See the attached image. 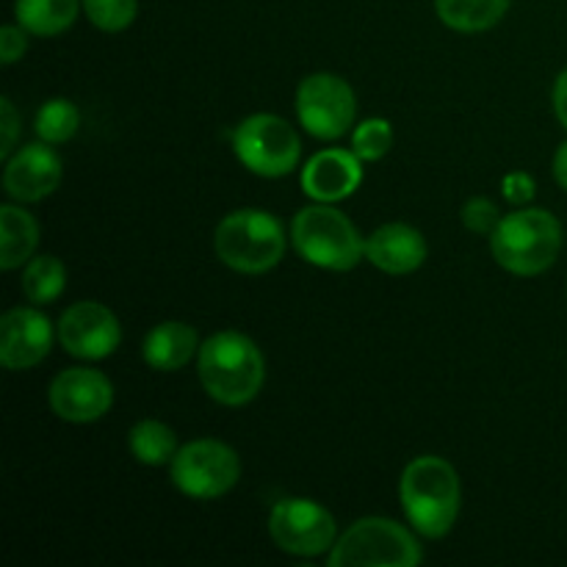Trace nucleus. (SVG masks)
Here are the masks:
<instances>
[{
  "instance_id": "4",
  "label": "nucleus",
  "mask_w": 567,
  "mask_h": 567,
  "mask_svg": "<svg viewBox=\"0 0 567 567\" xmlns=\"http://www.w3.org/2000/svg\"><path fill=\"white\" fill-rule=\"evenodd\" d=\"M216 255L221 264L244 275H264L275 269L286 252L282 225L266 210H233L216 227Z\"/></svg>"
},
{
  "instance_id": "16",
  "label": "nucleus",
  "mask_w": 567,
  "mask_h": 567,
  "mask_svg": "<svg viewBox=\"0 0 567 567\" xmlns=\"http://www.w3.org/2000/svg\"><path fill=\"white\" fill-rule=\"evenodd\" d=\"M365 258L385 275H410L426 260V241L415 227L393 221L371 233L365 241Z\"/></svg>"
},
{
  "instance_id": "11",
  "label": "nucleus",
  "mask_w": 567,
  "mask_h": 567,
  "mask_svg": "<svg viewBox=\"0 0 567 567\" xmlns=\"http://www.w3.org/2000/svg\"><path fill=\"white\" fill-rule=\"evenodd\" d=\"M59 341L81 360H103L116 352L122 330L116 316L100 302H78L64 310L59 321Z\"/></svg>"
},
{
  "instance_id": "18",
  "label": "nucleus",
  "mask_w": 567,
  "mask_h": 567,
  "mask_svg": "<svg viewBox=\"0 0 567 567\" xmlns=\"http://www.w3.org/2000/svg\"><path fill=\"white\" fill-rule=\"evenodd\" d=\"M37 244V219L17 205H3L0 208V269L11 271L31 260Z\"/></svg>"
},
{
  "instance_id": "7",
  "label": "nucleus",
  "mask_w": 567,
  "mask_h": 567,
  "mask_svg": "<svg viewBox=\"0 0 567 567\" xmlns=\"http://www.w3.org/2000/svg\"><path fill=\"white\" fill-rule=\"evenodd\" d=\"M238 161L260 177H282L299 164L302 144L297 131L275 114H255L236 127L233 136Z\"/></svg>"
},
{
  "instance_id": "14",
  "label": "nucleus",
  "mask_w": 567,
  "mask_h": 567,
  "mask_svg": "<svg viewBox=\"0 0 567 567\" xmlns=\"http://www.w3.org/2000/svg\"><path fill=\"white\" fill-rule=\"evenodd\" d=\"M61 183V158L44 144L17 150L6 164L3 186L17 203H39Z\"/></svg>"
},
{
  "instance_id": "25",
  "label": "nucleus",
  "mask_w": 567,
  "mask_h": 567,
  "mask_svg": "<svg viewBox=\"0 0 567 567\" xmlns=\"http://www.w3.org/2000/svg\"><path fill=\"white\" fill-rule=\"evenodd\" d=\"M393 144V127L388 120H365L363 125L354 131L352 153L360 161H377L391 150Z\"/></svg>"
},
{
  "instance_id": "17",
  "label": "nucleus",
  "mask_w": 567,
  "mask_h": 567,
  "mask_svg": "<svg viewBox=\"0 0 567 567\" xmlns=\"http://www.w3.org/2000/svg\"><path fill=\"white\" fill-rule=\"evenodd\" d=\"M142 349L150 369L177 371L197 354L199 341L194 327L183 324V321H164L147 332Z\"/></svg>"
},
{
  "instance_id": "6",
  "label": "nucleus",
  "mask_w": 567,
  "mask_h": 567,
  "mask_svg": "<svg viewBox=\"0 0 567 567\" xmlns=\"http://www.w3.org/2000/svg\"><path fill=\"white\" fill-rule=\"evenodd\" d=\"M421 548L404 526L388 518H363L332 546L330 567H413Z\"/></svg>"
},
{
  "instance_id": "29",
  "label": "nucleus",
  "mask_w": 567,
  "mask_h": 567,
  "mask_svg": "<svg viewBox=\"0 0 567 567\" xmlns=\"http://www.w3.org/2000/svg\"><path fill=\"white\" fill-rule=\"evenodd\" d=\"M0 114H3V142H0V158H9L11 150L17 144V133H20V120H17V111L11 105L9 97L0 100Z\"/></svg>"
},
{
  "instance_id": "19",
  "label": "nucleus",
  "mask_w": 567,
  "mask_h": 567,
  "mask_svg": "<svg viewBox=\"0 0 567 567\" xmlns=\"http://www.w3.org/2000/svg\"><path fill=\"white\" fill-rule=\"evenodd\" d=\"M14 17L33 37H59L75 22L78 0H17Z\"/></svg>"
},
{
  "instance_id": "1",
  "label": "nucleus",
  "mask_w": 567,
  "mask_h": 567,
  "mask_svg": "<svg viewBox=\"0 0 567 567\" xmlns=\"http://www.w3.org/2000/svg\"><path fill=\"white\" fill-rule=\"evenodd\" d=\"M197 374L214 402L241 408L264 388L266 363L252 338L241 332H216L199 347Z\"/></svg>"
},
{
  "instance_id": "2",
  "label": "nucleus",
  "mask_w": 567,
  "mask_h": 567,
  "mask_svg": "<svg viewBox=\"0 0 567 567\" xmlns=\"http://www.w3.org/2000/svg\"><path fill=\"white\" fill-rule=\"evenodd\" d=\"M404 513L415 532L424 537H443L452 532L460 515L457 471L443 457H419L404 468L402 485Z\"/></svg>"
},
{
  "instance_id": "22",
  "label": "nucleus",
  "mask_w": 567,
  "mask_h": 567,
  "mask_svg": "<svg viewBox=\"0 0 567 567\" xmlns=\"http://www.w3.org/2000/svg\"><path fill=\"white\" fill-rule=\"evenodd\" d=\"M66 286V269L53 255L31 258L22 275V291L33 305H50L61 297Z\"/></svg>"
},
{
  "instance_id": "23",
  "label": "nucleus",
  "mask_w": 567,
  "mask_h": 567,
  "mask_svg": "<svg viewBox=\"0 0 567 567\" xmlns=\"http://www.w3.org/2000/svg\"><path fill=\"white\" fill-rule=\"evenodd\" d=\"M81 125V114L75 105L64 97L48 100L42 109L37 111V136L48 144L70 142Z\"/></svg>"
},
{
  "instance_id": "28",
  "label": "nucleus",
  "mask_w": 567,
  "mask_h": 567,
  "mask_svg": "<svg viewBox=\"0 0 567 567\" xmlns=\"http://www.w3.org/2000/svg\"><path fill=\"white\" fill-rule=\"evenodd\" d=\"M504 197L515 205H526L535 197V181L526 172H515V175L504 177Z\"/></svg>"
},
{
  "instance_id": "9",
  "label": "nucleus",
  "mask_w": 567,
  "mask_h": 567,
  "mask_svg": "<svg viewBox=\"0 0 567 567\" xmlns=\"http://www.w3.org/2000/svg\"><path fill=\"white\" fill-rule=\"evenodd\" d=\"M297 114L316 138H338L352 127L358 100L352 86L332 72H316L299 83Z\"/></svg>"
},
{
  "instance_id": "27",
  "label": "nucleus",
  "mask_w": 567,
  "mask_h": 567,
  "mask_svg": "<svg viewBox=\"0 0 567 567\" xmlns=\"http://www.w3.org/2000/svg\"><path fill=\"white\" fill-rule=\"evenodd\" d=\"M25 53V28L22 25H6L0 31V61L6 66L14 64Z\"/></svg>"
},
{
  "instance_id": "30",
  "label": "nucleus",
  "mask_w": 567,
  "mask_h": 567,
  "mask_svg": "<svg viewBox=\"0 0 567 567\" xmlns=\"http://www.w3.org/2000/svg\"><path fill=\"white\" fill-rule=\"evenodd\" d=\"M554 111H557V120L567 127V70L557 78V86H554Z\"/></svg>"
},
{
  "instance_id": "5",
  "label": "nucleus",
  "mask_w": 567,
  "mask_h": 567,
  "mask_svg": "<svg viewBox=\"0 0 567 567\" xmlns=\"http://www.w3.org/2000/svg\"><path fill=\"white\" fill-rule=\"evenodd\" d=\"M291 238L308 264L332 271H349L365 258V241L358 227L330 205H310L293 219Z\"/></svg>"
},
{
  "instance_id": "26",
  "label": "nucleus",
  "mask_w": 567,
  "mask_h": 567,
  "mask_svg": "<svg viewBox=\"0 0 567 567\" xmlns=\"http://www.w3.org/2000/svg\"><path fill=\"white\" fill-rule=\"evenodd\" d=\"M463 225L468 227L471 233H476V236H493L496 227L502 225V216H498L496 203H491V199L485 197L468 199L463 208Z\"/></svg>"
},
{
  "instance_id": "20",
  "label": "nucleus",
  "mask_w": 567,
  "mask_h": 567,
  "mask_svg": "<svg viewBox=\"0 0 567 567\" xmlns=\"http://www.w3.org/2000/svg\"><path fill=\"white\" fill-rule=\"evenodd\" d=\"M509 9V0H435V11L460 33H480L496 25Z\"/></svg>"
},
{
  "instance_id": "8",
  "label": "nucleus",
  "mask_w": 567,
  "mask_h": 567,
  "mask_svg": "<svg viewBox=\"0 0 567 567\" xmlns=\"http://www.w3.org/2000/svg\"><path fill=\"white\" fill-rule=\"evenodd\" d=\"M241 476L238 454L221 441H194L177 449L172 460V482L192 498H219L233 491Z\"/></svg>"
},
{
  "instance_id": "21",
  "label": "nucleus",
  "mask_w": 567,
  "mask_h": 567,
  "mask_svg": "<svg viewBox=\"0 0 567 567\" xmlns=\"http://www.w3.org/2000/svg\"><path fill=\"white\" fill-rule=\"evenodd\" d=\"M133 457L144 465H166L177 454V435L164 421H138L127 437Z\"/></svg>"
},
{
  "instance_id": "10",
  "label": "nucleus",
  "mask_w": 567,
  "mask_h": 567,
  "mask_svg": "<svg viewBox=\"0 0 567 567\" xmlns=\"http://www.w3.org/2000/svg\"><path fill=\"white\" fill-rule=\"evenodd\" d=\"M271 540L286 554L319 557L336 546V518L310 498H282L269 518Z\"/></svg>"
},
{
  "instance_id": "3",
  "label": "nucleus",
  "mask_w": 567,
  "mask_h": 567,
  "mask_svg": "<svg viewBox=\"0 0 567 567\" xmlns=\"http://www.w3.org/2000/svg\"><path fill=\"white\" fill-rule=\"evenodd\" d=\"M493 258L520 277L543 275L563 249V225L543 208H524L504 216L491 236Z\"/></svg>"
},
{
  "instance_id": "31",
  "label": "nucleus",
  "mask_w": 567,
  "mask_h": 567,
  "mask_svg": "<svg viewBox=\"0 0 567 567\" xmlns=\"http://www.w3.org/2000/svg\"><path fill=\"white\" fill-rule=\"evenodd\" d=\"M554 177H557L559 186L567 192V142L559 144L557 155H554Z\"/></svg>"
},
{
  "instance_id": "12",
  "label": "nucleus",
  "mask_w": 567,
  "mask_h": 567,
  "mask_svg": "<svg viewBox=\"0 0 567 567\" xmlns=\"http://www.w3.org/2000/svg\"><path fill=\"white\" fill-rule=\"evenodd\" d=\"M114 402V385L94 369H66L50 385V408L59 419L72 424H89L109 413Z\"/></svg>"
},
{
  "instance_id": "24",
  "label": "nucleus",
  "mask_w": 567,
  "mask_h": 567,
  "mask_svg": "<svg viewBox=\"0 0 567 567\" xmlns=\"http://www.w3.org/2000/svg\"><path fill=\"white\" fill-rule=\"evenodd\" d=\"M89 20L105 33H120L136 20L138 0H83Z\"/></svg>"
},
{
  "instance_id": "13",
  "label": "nucleus",
  "mask_w": 567,
  "mask_h": 567,
  "mask_svg": "<svg viewBox=\"0 0 567 567\" xmlns=\"http://www.w3.org/2000/svg\"><path fill=\"white\" fill-rule=\"evenodd\" d=\"M53 343L48 316L33 308H14L0 321V360L9 371H25L42 363Z\"/></svg>"
},
{
  "instance_id": "15",
  "label": "nucleus",
  "mask_w": 567,
  "mask_h": 567,
  "mask_svg": "<svg viewBox=\"0 0 567 567\" xmlns=\"http://www.w3.org/2000/svg\"><path fill=\"white\" fill-rule=\"evenodd\" d=\"M363 183V166L354 153L347 150H324L316 153L302 169V188L319 203H338L358 192Z\"/></svg>"
}]
</instances>
